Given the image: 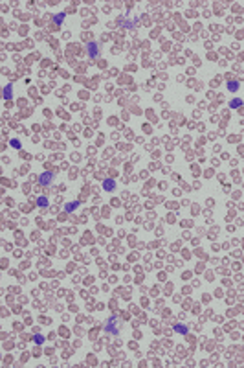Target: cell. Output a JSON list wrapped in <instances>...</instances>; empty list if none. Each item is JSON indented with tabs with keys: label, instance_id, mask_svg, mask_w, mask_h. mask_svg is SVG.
<instances>
[{
	"label": "cell",
	"instance_id": "obj_11",
	"mask_svg": "<svg viewBox=\"0 0 244 368\" xmlns=\"http://www.w3.org/2000/svg\"><path fill=\"white\" fill-rule=\"evenodd\" d=\"M62 20H64V13H59V15L53 17V22H55V24H61Z\"/></svg>",
	"mask_w": 244,
	"mask_h": 368
},
{
	"label": "cell",
	"instance_id": "obj_9",
	"mask_svg": "<svg viewBox=\"0 0 244 368\" xmlns=\"http://www.w3.org/2000/svg\"><path fill=\"white\" fill-rule=\"evenodd\" d=\"M174 331L185 333V331H187V326H185V324H180V322H178V324H174Z\"/></svg>",
	"mask_w": 244,
	"mask_h": 368
},
{
	"label": "cell",
	"instance_id": "obj_7",
	"mask_svg": "<svg viewBox=\"0 0 244 368\" xmlns=\"http://www.w3.org/2000/svg\"><path fill=\"white\" fill-rule=\"evenodd\" d=\"M239 81H228V90H231V92H237L239 90Z\"/></svg>",
	"mask_w": 244,
	"mask_h": 368
},
{
	"label": "cell",
	"instance_id": "obj_12",
	"mask_svg": "<svg viewBox=\"0 0 244 368\" xmlns=\"http://www.w3.org/2000/svg\"><path fill=\"white\" fill-rule=\"evenodd\" d=\"M33 342H35V344H42V342H44V337H42V335H33Z\"/></svg>",
	"mask_w": 244,
	"mask_h": 368
},
{
	"label": "cell",
	"instance_id": "obj_3",
	"mask_svg": "<svg viewBox=\"0 0 244 368\" xmlns=\"http://www.w3.org/2000/svg\"><path fill=\"white\" fill-rule=\"evenodd\" d=\"M88 55H90L92 59L99 57V44L97 42H88Z\"/></svg>",
	"mask_w": 244,
	"mask_h": 368
},
{
	"label": "cell",
	"instance_id": "obj_10",
	"mask_svg": "<svg viewBox=\"0 0 244 368\" xmlns=\"http://www.w3.org/2000/svg\"><path fill=\"white\" fill-rule=\"evenodd\" d=\"M240 105H242V100H240V98H235V100L230 103V107H231V109H237V107H240Z\"/></svg>",
	"mask_w": 244,
	"mask_h": 368
},
{
	"label": "cell",
	"instance_id": "obj_5",
	"mask_svg": "<svg viewBox=\"0 0 244 368\" xmlns=\"http://www.w3.org/2000/svg\"><path fill=\"white\" fill-rule=\"evenodd\" d=\"M103 188H105L106 192H112V190L116 188V182H114V180H110V179H106V180L103 182Z\"/></svg>",
	"mask_w": 244,
	"mask_h": 368
},
{
	"label": "cell",
	"instance_id": "obj_6",
	"mask_svg": "<svg viewBox=\"0 0 244 368\" xmlns=\"http://www.w3.org/2000/svg\"><path fill=\"white\" fill-rule=\"evenodd\" d=\"M4 98H6V100H11V98H13V87H11V85H4Z\"/></svg>",
	"mask_w": 244,
	"mask_h": 368
},
{
	"label": "cell",
	"instance_id": "obj_2",
	"mask_svg": "<svg viewBox=\"0 0 244 368\" xmlns=\"http://www.w3.org/2000/svg\"><path fill=\"white\" fill-rule=\"evenodd\" d=\"M105 331H108V333H118L119 331V324H118V320L116 318H108L106 320V324H105Z\"/></svg>",
	"mask_w": 244,
	"mask_h": 368
},
{
	"label": "cell",
	"instance_id": "obj_8",
	"mask_svg": "<svg viewBox=\"0 0 244 368\" xmlns=\"http://www.w3.org/2000/svg\"><path fill=\"white\" fill-rule=\"evenodd\" d=\"M37 204H39V206H40V208H46V206H48V199H46V197H42V195H40V197H39V199H37Z\"/></svg>",
	"mask_w": 244,
	"mask_h": 368
},
{
	"label": "cell",
	"instance_id": "obj_13",
	"mask_svg": "<svg viewBox=\"0 0 244 368\" xmlns=\"http://www.w3.org/2000/svg\"><path fill=\"white\" fill-rule=\"evenodd\" d=\"M9 144H11V146H13L15 149H18V147H20V142H18V140H11Z\"/></svg>",
	"mask_w": 244,
	"mask_h": 368
},
{
	"label": "cell",
	"instance_id": "obj_1",
	"mask_svg": "<svg viewBox=\"0 0 244 368\" xmlns=\"http://www.w3.org/2000/svg\"><path fill=\"white\" fill-rule=\"evenodd\" d=\"M55 179V173L53 171H44L39 175V184H42V186H48V184H52Z\"/></svg>",
	"mask_w": 244,
	"mask_h": 368
},
{
	"label": "cell",
	"instance_id": "obj_4",
	"mask_svg": "<svg viewBox=\"0 0 244 368\" xmlns=\"http://www.w3.org/2000/svg\"><path fill=\"white\" fill-rule=\"evenodd\" d=\"M81 206V201H74V202H68V204H64V210L68 212V214H72L74 210H77Z\"/></svg>",
	"mask_w": 244,
	"mask_h": 368
}]
</instances>
